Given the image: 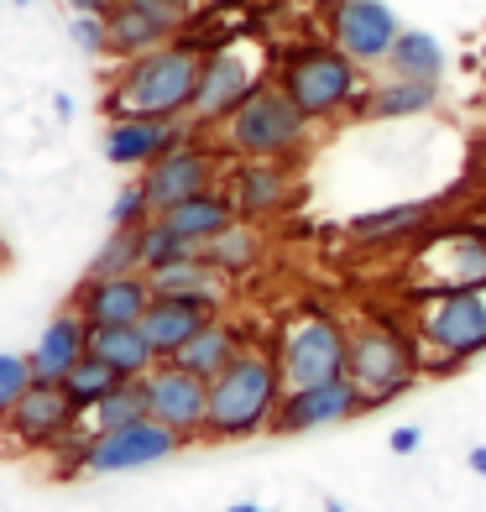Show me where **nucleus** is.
Returning a JSON list of instances; mask_svg holds the SVG:
<instances>
[{"mask_svg": "<svg viewBox=\"0 0 486 512\" xmlns=\"http://www.w3.org/2000/svg\"><path fill=\"white\" fill-rule=\"evenodd\" d=\"M53 110H58V121H68V115H74V100H68V95H53Z\"/></svg>", "mask_w": 486, "mask_h": 512, "instance_id": "42", "label": "nucleus"}, {"mask_svg": "<svg viewBox=\"0 0 486 512\" xmlns=\"http://www.w3.org/2000/svg\"><path fill=\"white\" fill-rule=\"evenodd\" d=\"M246 351V340L236 335V324H225V319H210L204 330L183 345V351L173 356V366H183V371H194V377H204V382H215L220 371L230 366Z\"/></svg>", "mask_w": 486, "mask_h": 512, "instance_id": "26", "label": "nucleus"}, {"mask_svg": "<svg viewBox=\"0 0 486 512\" xmlns=\"http://www.w3.org/2000/svg\"><path fill=\"white\" fill-rule=\"evenodd\" d=\"M424 345L413 330L392 319H361L351 324V340H345V382L361 392L366 408L398 403L403 392H413V382L424 377Z\"/></svg>", "mask_w": 486, "mask_h": 512, "instance_id": "4", "label": "nucleus"}, {"mask_svg": "<svg viewBox=\"0 0 486 512\" xmlns=\"http://www.w3.org/2000/svg\"><path fill=\"white\" fill-rule=\"evenodd\" d=\"M413 335L429 371H455L486 351V288H445L413 298Z\"/></svg>", "mask_w": 486, "mask_h": 512, "instance_id": "5", "label": "nucleus"}, {"mask_svg": "<svg viewBox=\"0 0 486 512\" xmlns=\"http://www.w3.org/2000/svg\"><path fill=\"white\" fill-rule=\"evenodd\" d=\"M115 387H121V377H115V371H110L105 361H95V356H84V361L63 377V392H68V403H74V413H79V418L95 413Z\"/></svg>", "mask_w": 486, "mask_h": 512, "instance_id": "30", "label": "nucleus"}, {"mask_svg": "<svg viewBox=\"0 0 486 512\" xmlns=\"http://www.w3.org/2000/svg\"><path fill=\"white\" fill-rule=\"evenodd\" d=\"M89 439H95V429L74 424L58 445H48V476L53 481H74V476H89Z\"/></svg>", "mask_w": 486, "mask_h": 512, "instance_id": "32", "label": "nucleus"}, {"mask_svg": "<svg viewBox=\"0 0 486 512\" xmlns=\"http://www.w3.org/2000/svg\"><path fill=\"white\" fill-rule=\"evenodd\" d=\"M345 340L351 330L330 314V309H298L283 335H277V366H283L288 387H319V382H340L345 377Z\"/></svg>", "mask_w": 486, "mask_h": 512, "instance_id": "7", "label": "nucleus"}, {"mask_svg": "<svg viewBox=\"0 0 486 512\" xmlns=\"http://www.w3.org/2000/svg\"><path fill=\"white\" fill-rule=\"evenodd\" d=\"M419 445H424V429H419V424H398V429L387 434V450H392V455H413Z\"/></svg>", "mask_w": 486, "mask_h": 512, "instance_id": "38", "label": "nucleus"}, {"mask_svg": "<svg viewBox=\"0 0 486 512\" xmlns=\"http://www.w3.org/2000/svg\"><path fill=\"white\" fill-rule=\"evenodd\" d=\"M152 220V199H147V189H142V178L136 183H126L121 194H115V204H110V230H136V225H147Z\"/></svg>", "mask_w": 486, "mask_h": 512, "instance_id": "35", "label": "nucleus"}, {"mask_svg": "<svg viewBox=\"0 0 486 512\" xmlns=\"http://www.w3.org/2000/svg\"><path fill=\"white\" fill-rule=\"evenodd\" d=\"M413 267H424L429 288L424 293H445V288H486V225H429L419 236V256Z\"/></svg>", "mask_w": 486, "mask_h": 512, "instance_id": "9", "label": "nucleus"}, {"mask_svg": "<svg viewBox=\"0 0 486 512\" xmlns=\"http://www.w3.org/2000/svg\"><path fill=\"white\" fill-rule=\"evenodd\" d=\"M178 445L183 439L173 429H162L157 418H136V424H121V429H95V439H89V476L142 471V465L178 455Z\"/></svg>", "mask_w": 486, "mask_h": 512, "instance_id": "13", "label": "nucleus"}, {"mask_svg": "<svg viewBox=\"0 0 486 512\" xmlns=\"http://www.w3.org/2000/svg\"><path fill=\"white\" fill-rule=\"evenodd\" d=\"M147 418H157L162 429H173L183 445L189 439H204V418H210V382L183 371L173 361H157L147 377Z\"/></svg>", "mask_w": 486, "mask_h": 512, "instance_id": "10", "label": "nucleus"}, {"mask_svg": "<svg viewBox=\"0 0 486 512\" xmlns=\"http://www.w3.org/2000/svg\"><path fill=\"white\" fill-rule=\"evenodd\" d=\"M324 512H345V502L340 497H324Z\"/></svg>", "mask_w": 486, "mask_h": 512, "instance_id": "44", "label": "nucleus"}, {"mask_svg": "<svg viewBox=\"0 0 486 512\" xmlns=\"http://www.w3.org/2000/svg\"><path fill=\"white\" fill-rule=\"evenodd\" d=\"M37 377H32V361L27 356H11V351H0V418H6L16 408V398L27 392Z\"/></svg>", "mask_w": 486, "mask_h": 512, "instance_id": "36", "label": "nucleus"}, {"mask_svg": "<svg viewBox=\"0 0 486 512\" xmlns=\"http://www.w3.org/2000/svg\"><path fill=\"white\" fill-rule=\"evenodd\" d=\"M199 256H204V262H210L220 277H241V272H251V267L262 262V236H257V225L236 220L230 230H220L210 246H199Z\"/></svg>", "mask_w": 486, "mask_h": 512, "instance_id": "29", "label": "nucleus"}, {"mask_svg": "<svg viewBox=\"0 0 486 512\" xmlns=\"http://www.w3.org/2000/svg\"><path fill=\"white\" fill-rule=\"evenodd\" d=\"M183 21L162 16V11H147V6H126V0H115V11L105 16V32H110V53L115 58H142L152 48H162V42L178 37Z\"/></svg>", "mask_w": 486, "mask_h": 512, "instance_id": "21", "label": "nucleus"}, {"mask_svg": "<svg viewBox=\"0 0 486 512\" xmlns=\"http://www.w3.org/2000/svg\"><path fill=\"white\" fill-rule=\"evenodd\" d=\"M439 100V84H419V79H387L372 84L356 105V121H408V115H429Z\"/></svg>", "mask_w": 486, "mask_h": 512, "instance_id": "25", "label": "nucleus"}, {"mask_svg": "<svg viewBox=\"0 0 486 512\" xmlns=\"http://www.w3.org/2000/svg\"><path fill=\"white\" fill-rule=\"evenodd\" d=\"M309 121L298 115V105L283 95L277 84H262L230 121L220 126V147L230 157H251V162H293L309 147Z\"/></svg>", "mask_w": 486, "mask_h": 512, "instance_id": "6", "label": "nucleus"}, {"mask_svg": "<svg viewBox=\"0 0 486 512\" xmlns=\"http://www.w3.org/2000/svg\"><path fill=\"white\" fill-rule=\"evenodd\" d=\"M84 356H89V324L74 309H63V314H53L48 324H42V335H37L27 361H32L37 382H63Z\"/></svg>", "mask_w": 486, "mask_h": 512, "instance_id": "20", "label": "nucleus"}, {"mask_svg": "<svg viewBox=\"0 0 486 512\" xmlns=\"http://www.w3.org/2000/svg\"><path fill=\"white\" fill-rule=\"evenodd\" d=\"M157 220L168 225L178 241H189V246L199 251V246H210L220 230L236 225V204H230L225 189H204V194H194V199H183V204H173V209H162Z\"/></svg>", "mask_w": 486, "mask_h": 512, "instance_id": "22", "label": "nucleus"}, {"mask_svg": "<svg viewBox=\"0 0 486 512\" xmlns=\"http://www.w3.org/2000/svg\"><path fill=\"white\" fill-rule=\"evenodd\" d=\"M199 68L204 53L194 42H162V48L131 58L121 68V79L110 84L105 95V115L110 121H126V115H147V121H189L194 89H199Z\"/></svg>", "mask_w": 486, "mask_h": 512, "instance_id": "1", "label": "nucleus"}, {"mask_svg": "<svg viewBox=\"0 0 486 512\" xmlns=\"http://www.w3.org/2000/svg\"><path fill=\"white\" fill-rule=\"evenodd\" d=\"M445 74V48H439L434 32H419V27H403L398 42L387 53V79H419V84H439Z\"/></svg>", "mask_w": 486, "mask_h": 512, "instance_id": "28", "label": "nucleus"}, {"mask_svg": "<svg viewBox=\"0 0 486 512\" xmlns=\"http://www.w3.org/2000/svg\"><path fill=\"white\" fill-rule=\"evenodd\" d=\"M272 84L298 105V115H304L309 126H330L340 115H356V105L366 95L361 63L345 58L330 37L324 42H293V48L277 58Z\"/></svg>", "mask_w": 486, "mask_h": 512, "instance_id": "3", "label": "nucleus"}, {"mask_svg": "<svg viewBox=\"0 0 486 512\" xmlns=\"http://www.w3.org/2000/svg\"><path fill=\"white\" fill-rule=\"evenodd\" d=\"M366 413L361 392L351 382H319V387H288L283 392V408L272 418V434H314V429H330L345 424V418Z\"/></svg>", "mask_w": 486, "mask_h": 512, "instance_id": "16", "label": "nucleus"}, {"mask_svg": "<svg viewBox=\"0 0 486 512\" xmlns=\"http://www.w3.org/2000/svg\"><path fill=\"white\" fill-rule=\"evenodd\" d=\"M267 79H262V63L251 58L236 37L220 42V48L204 53V68H199V89H194V105H189V121L194 131L204 126H225L251 95H257Z\"/></svg>", "mask_w": 486, "mask_h": 512, "instance_id": "8", "label": "nucleus"}, {"mask_svg": "<svg viewBox=\"0 0 486 512\" xmlns=\"http://www.w3.org/2000/svg\"><path fill=\"white\" fill-rule=\"evenodd\" d=\"M63 6L74 11V16H110L115 0H63Z\"/></svg>", "mask_w": 486, "mask_h": 512, "instance_id": "40", "label": "nucleus"}, {"mask_svg": "<svg viewBox=\"0 0 486 512\" xmlns=\"http://www.w3.org/2000/svg\"><path fill=\"white\" fill-rule=\"evenodd\" d=\"M74 48L79 53H89V58H100V53H110V32H105V16H74Z\"/></svg>", "mask_w": 486, "mask_h": 512, "instance_id": "37", "label": "nucleus"}, {"mask_svg": "<svg viewBox=\"0 0 486 512\" xmlns=\"http://www.w3.org/2000/svg\"><path fill=\"white\" fill-rule=\"evenodd\" d=\"M471 471L486 481V445H476V450H471Z\"/></svg>", "mask_w": 486, "mask_h": 512, "instance_id": "41", "label": "nucleus"}, {"mask_svg": "<svg viewBox=\"0 0 486 512\" xmlns=\"http://www.w3.org/2000/svg\"><path fill=\"white\" fill-rule=\"evenodd\" d=\"M194 136V121H147V115H126V121H110L105 126V162L115 168H152L162 152H173L178 142Z\"/></svg>", "mask_w": 486, "mask_h": 512, "instance_id": "18", "label": "nucleus"}, {"mask_svg": "<svg viewBox=\"0 0 486 512\" xmlns=\"http://www.w3.org/2000/svg\"><path fill=\"white\" fill-rule=\"evenodd\" d=\"M225 512H267V507H262V502H230Z\"/></svg>", "mask_w": 486, "mask_h": 512, "instance_id": "43", "label": "nucleus"}, {"mask_svg": "<svg viewBox=\"0 0 486 512\" xmlns=\"http://www.w3.org/2000/svg\"><path fill=\"white\" fill-rule=\"evenodd\" d=\"M68 309H74L89 330H100V324H142V314L152 309V283H147V272L84 277V288L74 293Z\"/></svg>", "mask_w": 486, "mask_h": 512, "instance_id": "17", "label": "nucleus"}, {"mask_svg": "<svg viewBox=\"0 0 486 512\" xmlns=\"http://www.w3.org/2000/svg\"><path fill=\"white\" fill-rule=\"evenodd\" d=\"M283 366H277V351H246L230 361L220 377L210 382V418H204V439H251V434H272V418L283 408Z\"/></svg>", "mask_w": 486, "mask_h": 512, "instance_id": "2", "label": "nucleus"}, {"mask_svg": "<svg viewBox=\"0 0 486 512\" xmlns=\"http://www.w3.org/2000/svg\"><path fill=\"white\" fill-rule=\"evenodd\" d=\"M210 319H220V304H210V298H157L152 293V309L142 314V335L157 351V361H173Z\"/></svg>", "mask_w": 486, "mask_h": 512, "instance_id": "19", "label": "nucleus"}, {"mask_svg": "<svg viewBox=\"0 0 486 512\" xmlns=\"http://www.w3.org/2000/svg\"><path fill=\"white\" fill-rule=\"evenodd\" d=\"M74 424H79V413H74V403H68L63 382H32L16 398V408L0 418V429H6L11 445H21V450H48Z\"/></svg>", "mask_w": 486, "mask_h": 512, "instance_id": "15", "label": "nucleus"}, {"mask_svg": "<svg viewBox=\"0 0 486 512\" xmlns=\"http://www.w3.org/2000/svg\"><path fill=\"white\" fill-rule=\"evenodd\" d=\"M126 272H142L136 230H110V241L95 251V262H89V277H126Z\"/></svg>", "mask_w": 486, "mask_h": 512, "instance_id": "34", "label": "nucleus"}, {"mask_svg": "<svg viewBox=\"0 0 486 512\" xmlns=\"http://www.w3.org/2000/svg\"><path fill=\"white\" fill-rule=\"evenodd\" d=\"M126 6H147V11H162V16H173V21H189L194 0H126Z\"/></svg>", "mask_w": 486, "mask_h": 512, "instance_id": "39", "label": "nucleus"}, {"mask_svg": "<svg viewBox=\"0 0 486 512\" xmlns=\"http://www.w3.org/2000/svg\"><path fill=\"white\" fill-rule=\"evenodd\" d=\"M434 225V204L413 199V204H387V209H366L345 225V236L356 246H398V241H419Z\"/></svg>", "mask_w": 486, "mask_h": 512, "instance_id": "23", "label": "nucleus"}, {"mask_svg": "<svg viewBox=\"0 0 486 512\" xmlns=\"http://www.w3.org/2000/svg\"><path fill=\"white\" fill-rule=\"evenodd\" d=\"M136 418H147V387L121 382L95 413H89V429H121V424H136Z\"/></svg>", "mask_w": 486, "mask_h": 512, "instance_id": "31", "label": "nucleus"}, {"mask_svg": "<svg viewBox=\"0 0 486 512\" xmlns=\"http://www.w3.org/2000/svg\"><path fill=\"white\" fill-rule=\"evenodd\" d=\"M142 189L152 199V215H162V209H173L204 189H220V152L204 147L199 136H189L173 152H162L152 168H142Z\"/></svg>", "mask_w": 486, "mask_h": 512, "instance_id": "12", "label": "nucleus"}, {"mask_svg": "<svg viewBox=\"0 0 486 512\" xmlns=\"http://www.w3.org/2000/svg\"><path fill=\"white\" fill-rule=\"evenodd\" d=\"M89 356L105 361L121 382H142L157 366V351L147 345L142 324H100V330H89Z\"/></svg>", "mask_w": 486, "mask_h": 512, "instance_id": "24", "label": "nucleus"}, {"mask_svg": "<svg viewBox=\"0 0 486 512\" xmlns=\"http://www.w3.org/2000/svg\"><path fill=\"white\" fill-rule=\"evenodd\" d=\"M147 283L157 298H210V304H225V277L204 262V256H178V262L147 272Z\"/></svg>", "mask_w": 486, "mask_h": 512, "instance_id": "27", "label": "nucleus"}, {"mask_svg": "<svg viewBox=\"0 0 486 512\" xmlns=\"http://www.w3.org/2000/svg\"><path fill=\"white\" fill-rule=\"evenodd\" d=\"M16 6H32V0H16Z\"/></svg>", "mask_w": 486, "mask_h": 512, "instance_id": "45", "label": "nucleus"}, {"mask_svg": "<svg viewBox=\"0 0 486 512\" xmlns=\"http://www.w3.org/2000/svg\"><path fill=\"white\" fill-rule=\"evenodd\" d=\"M136 246H142V272H157V267L178 262V256H194V246H189V241H178L157 215H152L147 225H136Z\"/></svg>", "mask_w": 486, "mask_h": 512, "instance_id": "33", "label": "nucleus"}, {"mask_svg": "<svg viewBox=\"0 0 486 512\" xmlns=\"http://www.w3.org/2000/svg\"><path fill=\"white\" fill-rule=\"evenodd\" d=\"M220 189L236 204V220L246 225H262V220H277L283 209H293L298 199V183H293V168L288 162H251V157H236L220 178Z\"/></svg>", "mask_w": 486, "mask_h": 512, "instance_id": "14", "label": "nucleus"}, {"mask_svg": "<svg viewBox=\"0 0 486 512\" xmlns=\"http://www.w3.org/2000/svg\"><path fill=\"white\" fill-rule=\"evenodd\" d=\"M283 6H298V0H283Z\"/></svg>", "mask_w": 486, "mask_h": 512, "instance_id": "46", "label": "nucleus"}, {"mask_svg": "<svg viewBox=\"0 0 486 512\" xmlns=\"http://www.w3.org/2000/svg\"><path fill=\"white\" fill-rule=\"evenodd\" d=\"M324 32H330V42L345 58L372 68V63H387L392 42H398V32H403V21H398V11H392L387 0H330Z\"/></svg>", "mask_w": 486, "mask_h": 512, "instance_id": "11", "label": "nucleus"}]
</instances>
